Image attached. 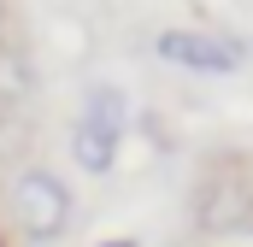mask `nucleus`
Segmentation results:
<instances>
[{
	"instance_id": "nucleus-4",
	"label": "nucleus",
	"mask_w": 253,
	"mask_h": 247,
	"mask_svg": "<svg viewBox=\"0 0 253 247\" xmlns=\"http://www.w3.org/2000/svg\"><path fill=\"white\" fill-rule=\"evenodd\" d=\"M194 224H200L206 236H242L253 224V188L230 183V177L200 183V194H194Z\"/></svg>"
},
{
	"instance_id": "nucleus-5",
	"label": "nucleus",
	"mask_w": 253,
	"mask_h": 247,
	"mask_svg": "<svg viewBox=\"0 0 253 247\" xmlns=\"http://www.w3.org/2000/svg\"><path fill=\"white\" fill-rule=\"evenodd\" d=\"M30 94V65L18 47H6L0 41V106H12V100H24Z\"/></svg>"
},
{
	"instance_id": "nucleus-3",
	"label": "nucleus",
	"mask_w": 253,
	"mask_h": 247,
	"mask_svg": "<svg viewBox=\"0 0 253 247\" xmlns=\"http://www.w3.org/2000/svg\"><path fill=\"white\" fill-rule=\"evenodd\" d=\"M159 59L183 65V71H200V77H230L242 71V47L224 41V36H206V30H159Z\"/></svg>"
},
{
	"instance_id": "nucleus-6",
	"label": "nucleus",
	"mask_w": 253,
	"mask_h": 247,
	"mask_svg": "<svg viewBox=\"0 0 253 247\" xmlns=\"http://www.w3.org/2000/svg\"><path fill=\"white\" fill-rule=\"evenodd\" d=\"M94 247H141L135 236H112V242H94Z\"/></svg>"
},
{
	"instance_id": "nucleus-2",
	"label": "nucleus",
	"mask_w": 253,
	"mask_h": 247,
	"mask_svg": "<svg viewBox=\"0 0 253 247\" xmlns=\"http://www.w3.org/2000/svg\"><path fill=\"white\" fill-rule=\"evenodd\" d=\"M124 129H129V100L118 88H88L83 94V112L71 124V159L83 177H106L118 165V147H124Z\"/></svg>"
},
{
	"instance_id": "nucleus-1",
	"label": "nucleus",
	"mask_w": 253,
	"mask_h": 247,
	"mask_svg": "<svg viewBox=\"0 0 253 247\" xmlns=\"http://www.w3.org/2000/svg\"><path fill=\"white\" fill-rule=\"evenodd\" d=\"M6 218L30 247H53L71 230V188L47 165H18L6 183Z\"/></svg>"
}]
</instances>
